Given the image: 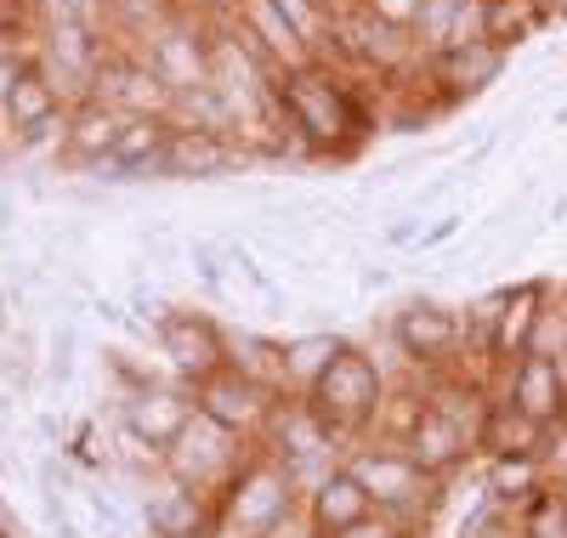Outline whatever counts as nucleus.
Returning a JSON list of instances; mask_svg holds the SVG:
<instances>
[{
  "label": "nucleus",
  "mask_w": 567,
  "mask_h": 538,
  "mask_svg": "<svg viewBox=\"0 0 567 538\" xmlns=\"http://www.w3.org/2000/svg\"><path fill=\"white\" fill-rule=\"evenodd\" d=\"M272 131L278 154L290 142L307 159H352L374 131V114L363 108V96L347 85L336 63L312 58L301 69L272 74Z\"/></svg>",
  "instance_id": "1"
},
{
  "label": "nucleus",
  "mask_w": 567,
  "mask_h": 538,
  "mask_svg": "<svg viewBox=\"0 0 567 538\" xmlns=\"http://www.w3.org/2000/svg\"><path fill=\"white\" fill-rule=\"evenodd\" d=\"M301 505H307L301 476L256 443L239 476L216 494V527H221L216 538H284L301 521Z\"/></svg>",
  "instance_id": "2"
},
{
  "label": "nucleus",
  "mask_w": 567,
  "mask_h": 538,
  "mask_svg": "<svg viewBox=\"0 0 567 538\" xmlns=\"http://www.w3.org/2000/svg\"><path fill=\"white\" fill-rule=\"evenodd\" d=\"M307 414L336 436V443L352 454L358 443H369L374 425H381V408H386V374L363 346L341 340V352L329 358V369L301 391Z\"/></svg>",
  "instance_id": "3"
},
{
  "label": "nucleus",
  "mask_w": 567,
  "mask_h": 538,
  "mask_svg": "<svg viewBox=\"0 0 567 538\" xmlns=\"http://www.w3.org/2000/svg\"><path fill=\"white\" fill-rule=\"evenodd\" d=\"M341 465L363 482V494L374 499V510H386V516H398L409 527H420L443 499V482L425 476L398 443H374L369 436V443H358Z\"/></svg>",
  "instance_id": "4"
},
{
  "label": "nucleus",
  "mask_w": 567,
  "mask_h": 538,
  "mask_svg": "<svg viewBox=\"0 0 567 538\" xmlns=\"http://www.w3.org/2000/svg\"><path fill=\"white\" fill-rule=\"evenodd\" d=\"M142 40L148 45H142L136 58L165 80V91L176 96V103L210 85V45H216L210 18H194L187 7H176V12H165V18H154L148 29H142Z\"/></svg>",
  "instance_id": "5"
},
{
  "label": "nucleus",
  "mask_w": 567,
  "mask_h": 538,
  "mask_svg": "<svg viewBox=\"0 0 567 538\" xmlns=\"http://www.w3.org/2000/svg\"><path fill=\"white\" fill-rule=\"evenodd\" d=\"M250 448L256 443H245V436H233L227 425H216V420H205L199 408H194V420H187L182 431H176V443L165 448V476H176L182 487H194V494H221V487L239 476V465L250 459Z\"/></svg>",
  "instance_id": "6"
},
{
  "label": "nucleus",
  "mask_w": 567,
  "mask_h": 538,
  "mask_svg": "<svg viewBox=\"0 0 567 538\" xmlns=\"http://www.w3.org/2000/svg\"><path fill=\"white\" fill-rule=\"evenodd\" d=\"M159 334V352L176 369V380L194 391L199 380H210L216 369H227V329L210 312H187V307H165L154 318Z\"/></svg>",
  "instance_id": "7"
},
{
  "label": "nucleus",
  "mask_w": 567,
  "mask_h": 538,
  "mask_svg": "<svg viewBox=\"0 0 567 538\" xmlns=\"http://www.w3.org/2000/svg\"><path fill=\"white\" fill-rule=\"evenodd\" d=\"M261 448H272L284 465H290V470L301 476V487L318 482L323 470H336V465L347 459V448L307 414L301 397H278V408H272V420H267V431H261Z\"/></svg>",
  "instance_id": "8"
},
{
  "label": "nucleus",
  "mask_w": 567,
  "mask_h": 538,
  "mask_svg": "<svg viewBox=\"0 0 567 538\" xmlns=\"http://www.w3.org/2000/svg\"><path fill=\"white\" fill-rule=\"evenodd\" d=\"M239 165H250V148L227 125L176 120L171 142H165V159H159V176H171V182H216V176L239 170Z\"/></svg>",
  "instance_id": "9"
},
{
  "label": "nucleus",
  "mask_w": 567,
  "mask_h": 538,
  "mask_svg": "<svg viewBox=\"0 0 567 538\" xmlns=\"http://www.w3.org/2000/svg\"><path fill=\"white\" fill-rule=\"evenodd\" d=\"M545 301H550L545 283H516V289H505V296H494V301L477 312V323H483V358H488L494 369H505V363H516L523 352L539 346Z\"/></svg>",
  "instance_id": "10"
},
{
  "label": "nucleus",
  "mask_w": 567,
  "mask_h": 538,
  "mask_svg": "<svg viewBox=\"0 0 567 538\" xmlns=\"http://www.w3.org/2000/svg\"><path fill=\"white\" fill-rule=\"evenodd\" d=\"M194 408L216 425H227L233 436H245V443H261V431L278 408V391H267L261 380H250L245 369H216L210 380L194 385Z\"/></svg>",
  "instance_id": "11"
},
{
  "label": "nucleus",
  "mask_w": 567,
  "mask_h": 538,
  "mask_svg": "<svg viewBox=\"0 0 567 538\" xmlns=\"http://www.w3.org/2000/svg\"><path fill=\"white\" fill-rule=\"evenodd\" d=\"M494 397H505L516 414H528L545 431H561L567 425V363L550 352H523L516 363L499 369Z\"/></svg>",
  "instance_id": "12"
},
{
  "label": "nucleus",
  "mask_w": 567,
  "mask_h": 538,
  "mask_svg": "<svg viewBox=\"0 0 567 538\" xmlns=\"http://www.w3.org/2000/svg\"><path fill=\"white\" fill-rule=\"evenodd\" d=\"M221 18L233 23V34H239L272 74L301 69V63L318 58V52H312V40L296 29V18L284 12L278 0H227V12H221Z\"/></svg>",
  "instance_id": "13"
},
{
  "label": "nucleus",
  "mask_w": 567,
  "mask_h": 538,
  "mask_svg": "<svg viewBox=\"0 0 567 538\" xmlns=\"http://www.w3.org/2000/svg\"><path fill=\"white\" fill-rule=\"evenodd\" d=\"M465 334H471V323H465L454 307H443V301H409V307L392 318V346H398L414 369H425V374L449 369V363L465 352Z\"/></svg>",
  "instance_id": "14"
},
{
  "label": "nucleus",
  "mask_w": 567,
  "mask_h": 538,
  "mask_svg": "<svg viewBox=\"0 0 567 538\" xmlns=\"http://www.w3.org/2000/svg\"><path fill=\"white\" fill-rule=\"evenodd\" d=\"M420 63H425V80L437 85L443 103H460V96H477V91L499 85V74H505L511 52H499V45H494V40H483V34H465V40L443 45V52L420 58Z\"/></svg>",
  "instance_id": "15"
},
{
  "label": "nucleus",
  "mask_w": 567,
  "mask_h": 538,
  "mask_svg": "<svg viewBox=\"0 0 567 538\" xmlns=\"http://www.w3.org/2000/svg\"><path fill=\"white\" fill-rule=\"evenodd\" d=\"M142 527L148 538H216V499L210 494H194L182 487L176 476L159 470V482L142 494Z\"/></svg>",
  "instance_id": "16"
},
{
  "label": "nucleus",
  "mask_w": 567,
  "mask_h": 538,
  "mask_svg": "<svg viewBox=\"0 0 567 538\" xmlns=\"http://www.w3.org/2000/svg\"><path fill=\"white\" fill-rule=\"evenodd\" d=\"M91 96L97 103H109L114 114L136 120V114H171L176 96L165 91V80L142 63L136 52H109L103 69H97V85H91Z\"/></svg>",
  "instance_id": "17"
},
{
  "label": "nucleus",
  "mask_w": 567,
  "mask_h": 538,
  "mask_svg": "<svg viewBox=\"0 0 567 538\" xmlns=\"http://www.w3.org/2000/svg\"><path fill=\"white\" fill-rule=\"evenodd\" d=\"M194 420V391L187 385H159V380H148V385H136L131 397H125V431L131 436H142L159 459H165V448L176 443V431Z\"/></svg>",
  "instance_id": "18"
},
{
  "label": "nucleus",
  "mask_w": 567,
  "mask_h": 538,
  "mask_svg": "<svg viewBox=\"0 0 567 538\" xmlns=\"http://www.w3.org/2000/svg\"><path fill=\"white\" fill-rule=\"evenodd\" d=\"M374 510V499L363 494V482L336 465V470H323L318 482H307V505H301V521H307V538H336L341 527L363 521Z\"/></svg>",
  "instance_id": "19"
},
{
  "label": "nucleus",
  "mask_w": 567,
  "mask_h": 538,
  "mask_svg": "<svg viewBox=\"0 0 567 538\" xmlns=\"http://www.w3.org/2000/svg\"><path fill=\"white\" fill-rule=\"evenodd\" d=\"M0 120H7V131L23 142H40L52 125H63V91H58V80L45 74L40 63H29L23 69V80L7 91V103H0Z\"/></svg>",
  "instance_id": "20"
},
{
  "label": "nucleus",
  "mask_w": 567,
  "mask_h": 538,
  "mask_svg": "<svg viewBox=\"0 0 567 538\" xmlns=\"http://www.w3.org/2000/svg\"><path fill=\"white\" fill-rule=\"evenodd\" d=\"M550 436L556 431L534 425L528 414H516L505 397H488L483 425H477V454H488V459H545Z\"/></svg>",
  "instance_id": "21"
},
{
  "label": "nucleus",
  "mask_w": 567,
  "mask_h": 538,
  "mask_svg": "<svg viewBox=\"0 0 567 538\" xmlns=\"http://www.w3.org/2000/svg\"><path fill=\"white\" fill-rule=\"evenodd\" d=\"M171 114H136V120H125L120 125V142H114V154L97 165V170H114L120 182L125 176H148V170H159V159H165V142H171Z\"/></svg>",
  "instance_id": "22"
},
{
  "label": "nucleus",
  "mask_w": 567,
  "mask_h": 538,
  "mask_svg": "<svg viewBox=\"0 0 567 538\" xmlns=\"http://www.w3.org/2000/svg\"><path fill=\"white\" fill-rule=\"evenodd\" d=\"M120 125H125V114H114L109 103H97V96H85V103L69 114L63 159L69 165H103L114 154V142H120Z\"/></svg>",
  "instance_id": "23"
},
{
  "label": "nucleus",
  "mask_w": 567,
  "mask_h": 538,
  "mask_svg": "<svg viewBox=\"0 0 567 538\" xmlns=\"http://www.w3.org/2000/svg\"><path fill=\"white\" fill-rule=\"evenodd\" d=\"M545 23H550V7H545V0H477V34L494 40L499 52L534 40Z\"/></svg>",
  "instance_id": "24"
},
{
  "label": "nucleus",
  "mask_w": 567,
  "mask_h": 538,
  "mask_svg": "<svg viewBox=\"0 0 567 538\" xmlns=\"http://www.w3.org/2000/svg\"><path fill=\"white\" fill-rule=\"evenodd\" d=\"M227 363L261 380L267 391H278V397H290V385H284V340H261L239 329V334H227Z\"/></svg>",
  "instance_id": "25"
},
{
  "label": "nucleus",
  "mask_w": 567,
  "mask_h": 538,
  "mask_svg": "<svg viewBox=\"0 0 567 538\" xmlns=\"http://www.w3.org/2000/svg\"><path fill=\"white\" fill-rule=\"evenodd\" d=\"M336 352H341V334H290L284 340V385H290V397H301V391L329 369Z\"/></svg>",
  "instance_id": "26"
},
{
  "label": "nucleus",
  "mask_w": 567,
  "mask_h": 538,
  "mask_svg": "<svg viewBox=\"0 0 567 538\" xmlns=\"http://www.w3.org/2000/svg\"><path fill=\"white\" fill-rule=\"evenodd\" d=\"M29 7L45 18V29H97L109 0H29Z\"/></svg>",
  "instance_id": "27"
},
{
  "label": "nucleus",
  "mask_w": 567,
  "mask_h": 538,
  "mask_svg": "<svg viewBox=\"0 0 567 538\" xmlns=\"http://www.w3.org/2000/svg\"><path fill=\"white\" fill-rule=\"evenodd\" d=\"M352 7H358L369 23H381V29H392V34H409V40H414L425 0H352Z\"/></svg>",
  "instance_id": "28"
},
{
  "label": "nucleus",
  "mask_w": 567,
  "mask_h": 538,
  "mask_svg": "<svg viewBox=\"0 0 567 538\" xmlns=\"http://www.w3.org/2000/svg\"><path fill=\"white\" fill-rule=\"evenodd\" d=\"M336 538H420L409 521H398V516H386V510H369L363 521H352V527H341Z\"/></svg>",
  "instance_id": "29"
},
{
  "label": "nucleus",
  "mask_w": 567,
  "mask_h": 538,
  "mask_svg": "<svg viewBox=\"0 0 567 538\" xmlns=\"http://www.w3.org/2000/svg\"><path fill=\"white\" fill-rule=\"evenodd\" d=\"M34 63V52L29 45H18V40H0V103H7V91L23 80V69Z\"/></svg>",
  "instance_id": "30"
},
{
  "label": "nucleus",
  "mask_w": 567,
  "mask_h": 538,
  "mask_svg": "<svg viewBox=\"0 0 567 538\" xmlns=\"http://www.w3.org/2000/svg\"><path fill=\"white\" fill-rule=\"evenodd\" d=\"M29 23V0H0V40H23Z\"/></svg>",
  "instance_id": "31"
},
{
  "label": "nucleus",
  "mask_w": 567,
  "mask_h": 538,
  "mask_svg": "<svg viewBox=\"0 0 567 538\" xmlns=\"http://www.w3.org/2000/svg\"><path fill=\"white\" fill-rule=\"evenodd\" d=\"M460 221H465V216H443L437 227H425V232H420V250H432V244H443V238H454V232H460Z\"/></svg>",
  "instance_id": "32"
},
{
  "label": "nucleus",
  "mask_w": 567,
  "mask_h": 538,
  "mask_svg": "<svg viewBox=\"0 0 567 538\" xmlns=\"http://www.w3.org/2000/svg\"><path fill=\"white\" fill-rule=\"evenodd\" d=\"M414 238H420V221L414 216H403L398 227H386V244H414Z\"/></svg>",
  "instance_id": "33"
},
{
  "label": "nucleus",
  "mask_w": 567,
  "mask_h": 538,
  "mask_svg": "<svg viewBox=\"0 0 567 538\" xmlns=\"http://www.w3.org/2000/svg\"><path fill=\"white\" fill-rule=\"evenodd\" d=\"M159 7H176V0H159Z\"/></svg>",
  "instance_id": "34"
},
{
  "label": "nucleus",
  "mask_w": 567,
  "mask_h": 538,
  "mask_svg": "<svg viewBox=\"0 0 567 538\" xmlns=\"http://www.w3.org/2000/svg\"><path fill=\"white\" fill-rule=\"evenodd\" d=\"M0 538H12V532H7V527H0Z\"/></svg>",
  "instance_id": "35"
},
{
  "label": "nucleus",
  "mask_w": 567,
  "mask_h": 538,
  "mask_svg": "<svg viewBox=\"0 0 567 538\" xmlns=\"http://www.w3.org/2000/svg\"><path fill=\"white\" fill-rule=\"evenodd\" d=\"M561 307H567V289H561Z\"/></svg>",
  "instance_id": "36"
}]
</instances>
